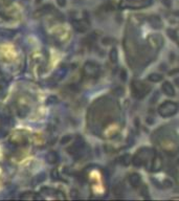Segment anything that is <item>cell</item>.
I'll use <instances>...</instances> for the list:
<instances>
[{"label":"cell","instance_id":"cell-4","mask_svg":"<svg viewBox=\"0 0 179 201\" xmlns=\"http://www.w3.org/2000/svg\"><path fill=\"white\" fill-rule=\"evenodd\" d=\"M140 181H142V178H140V176H139L138 174H136V173H133V174H131L130 177H129V182H130V184L133 188L138 186Z\"/></svg>","mask_w":179,"mask_h":201},{"label":"cell","instance_id":"cell-12","mask_svg":"<svg viewBox=\"0 0 179 201\" xmlns=\"http://www.w3.org/2000/svg\"><path fill=\"white\" fill-rule=\"evenodd\" d=\"M178 164H179V159H178Z\"/></svg>","mask_w":179,"mask_h":201},{"label":"cell","instance_id":"cell-7","mask_svg":"<svg viewBox=\"0 0 179 201\" xmlns=\"http://www.w3.org/2000/svg\"><path fill=\"white\" fill-rule=\"evenodd\" d=\"M161 160H160V158H159L158 156L156 157V158H153V166H152V170L153 171H158L159 169L161 168Z\"/></svg>","mask_w":179,"mask_h":201},{"label":"cell","instance_id":"cell-9","mask_svg":"<svg viewBox=\"0 0 179 201\" xmlns=\"http://www.w3.org/2000/svg\"><path fill=\"white\" fill-rule=\"evenodd\" d=\"M168 34H169V36H170L171 38H173V39H176V36H175V31H170V29H169Z\"/></svg>","mask_w":179,"mask_h":201},{"label":"cell","instance_id":"cell-5","mask_svg":"<svg viewBox=\"0 0 179 201\" xmlns=\"http://www.w3.org/2000/svg\"><path fill=\"white\" fill-rule=\"evenodd\" d=\"M150 23H151V25H152V27H155V29H160L162 25L161 20L159 19L157 16H154V17L150 18Z\"/></svg>","mask_w":179,"mask_h":201},{"label":"cell","instance_id":"cell-8","mask_svg":"<svg viewBox=\"0 0 179 201\" xmlns=\"http://www.w3.org/2000/svg\"><path fill=\"white\" fill-rule=\"evenodd\" d=\"M110 60L111 62L113 63H116L117 62V51L115 48H112L110 51Z\"/></svg>","mask_w":179,"mask_h":201},{"label":"cell","instance_id":"cell-11","mask_svg":"<svg viewBox=\"0 0 179 201\" xmlns=\"http://www.w3.org/2000/svg\"><path fill=\"white\" fill-rule=\"evenodd\" d=\"M60 5H64L65 4V0H59Z\"/></svg>","mask_w":179,"mask_h":201},{"label":"cell","instance_id":"cell-1","mask_svg":"<svg viewBox=\"0 0 179 201\" xmlns=\"http://www.w3.org/2000/svg\"><path fill=\"white\" fill-rule=\"evenodd\" d=\"M177 110H178V105L175 104V103H173V102H169V101H167L166 103H164V104L158 108L159 114L164 117H168V116H171V115H174L175 113L177 112Z\"/></svg>","mask_w":179,"mask_h":201},{"label":"cell","instance_id":"cell-6","mask_svg":"<svg viewBox=\"0 0 179 201\" xmlns=\"http://www.w3.org/2000/svg\"><path fill=\"white\" fill-rule=\"evenodd\" d=\"M162 79H164V77H162V75H160V73H151V75L148 77L149 81H151V82H154V83L160 82Z\"/></svg>","mask_w":179,"mask_h":201},{"label":"cell","instance_id":"cell-10","mask_svg":"<svg viewBox=\"0 0 179 201\" xmlns=\"http://www.w3.org/2000/svg\"><path fill=\"white\" fill-rule=\"evenodd\" d=\"M122 72H123L122 79H123V80H124V81H125V80H126V71H125L124 69H122Z\"/></svg>","mask_w":179,"mask_h":201},{"label":"cell","instance_id":"cell-2","mask_svg":"<svg viewBox=\"0 0 179 201\" xmlns=\"http://www.w3.org/2000/svg\"><path fill=\"white\" fill-rule=\"evenodd\" d=\"M145 85L142 84V83L140 82H134L133 83V86H132V90H133V93H134V95L137 97V99H142V97L145 96V95L147 94V92H148L150 89H142V87H144Z\"/></svg>","mask_w":179,"mask_h":201},{"label":"cell","instance_id":"cell-3","mask_svg":"<svg viewBox=\"0 0 179 201\" xmlns=\"http://www.w3.org/2000/svg\"><path fill=\"white\" fill-rule=\"evenodd\" d=\"M161 90L164 91V94L169 95V96H173L175 94V89L172 86V84L169 82H164L161 86Z\"/></svg>","mask_w":179,"mask_h":201}]
</instances>
